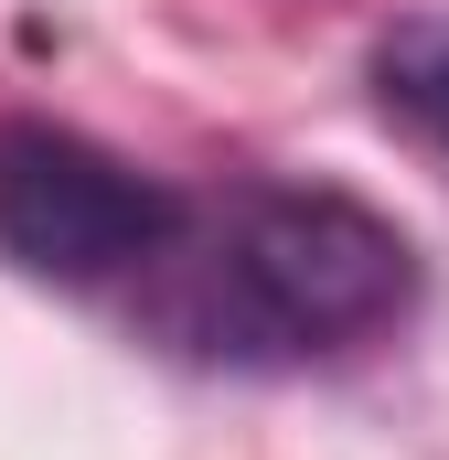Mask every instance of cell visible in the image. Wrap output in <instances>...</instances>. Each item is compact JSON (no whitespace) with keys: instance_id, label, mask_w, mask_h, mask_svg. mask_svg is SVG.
Returning <instances> with one entry per match:
<instances>
[{"instance_id":"cell-1","label":"cell","mask_w":449,"mask_h":460,"mask_svg":"<svg viewBox=\"0 0 449 460\" xmlns=\"http://www.w3.org/2000/svg\"><path fill=\"white\" fill-rule=\"evenodd\" d=\"M118 311L204 375H311L418 311V246L342 182H224L182 193V226Z\"/></svg>"},{"instance_id":"cell-2","label":"cell","mask_w":449,"mask_h":460,"mask_svg":"<svg viewBox=\"0 0 449 460\" xmlns=\"http://www.w3.org/2000/svg\"><path fill=\"white\" fill-rule=\"evenodd\" d=\"M172 226H182V182L139 172L128 150L65 118H0V268L75 300H118Z\"/></svg>"},{"instance_id":"cell-3","label":"cell","mask_w":449,"mask_h":460,"mask_svg":"<svg viewBox=\"0 0 449 460\" xmlns=\"http://www.w3.org/2000/svg\"><path fill=\"white\" fill-rule=\"evenodd\" d=\"M374 108L449 172V22H396L374 43Z\"/></svg>"}]
</instances>
